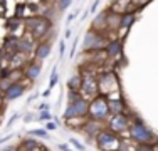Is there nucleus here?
Instances as JSON below:
<instances>
[{"label":"nucleus","mask_w":158,"mask_h":151,"mask_svg":"<svg viewBox=\"0 0 158 151\" xmlns=\"http://www.w3.org/2000/svg\"><path fill=\"white\" fill-rule=\"evenodd\" d=\"M130 136H131V139L136 141L140 146H153V143H155V133H153L140 118L131 119Z\"/></svg>","instance_id":"nucleus-1"},{"label":"nucleus","mask_w":158,"mask_h":151,"mask_svg":"<svg viewBox=\"0 0 158 151\" xmlns=\"http://www.w3.org/2000/svg\"><path fill=\"white\" fill-rule=\"evenodd\" d=\"M88 116H89V119L99 121V123H104V121H108L111 118L106 94H98L96 97H93V101H89V112H88Z\"/></svg>","instance_id":"nucleus-2"},{"label":"nucleus","mask_w":158,"mask_h":151,"mask_svg":"<svg viewBox=\"0 0 158 151\" xmlns=\"http://www.w3.org/2000/svg\"><path fill=\"white\" fill-rule=\"evenodd\" d=\"M24 27L31 35H34L35 39H40L49 32L51 29V20L46 17H29L24 20Z\"/></svg>","instance_id":"nucleus-3"},{"label":"nucleus","mask_w":158,"mask_h":151,"mask_svg":"<svg viewBox=\"0 0 158 151\" xmlns=\"http://www.w3.org/2000/svg\"><path fill=\"white\" fill-rule=\"evenodd\" d=\"M119 138L110 129H103L96 136V146L101 151H119Z\"/></svg>","instance_id":"nucleus-4"},{"label":"nucleus","mask_w":158,"mask_h":151,"mask_svg":"<svg viewBox=\"0 0 158 151\" xmlns=\"http://www.w3.org/2000/svg\"><path fill=\"white\" fill-rule=\"evenodd\" d=\"M106 39L103 37V34L101 32H96V30H89L88 34L84 35V42H82V47H84L86 52L93 51H104V47H106Z\"/></svg>","instance_id":"nucleus-5"},{"label":"nucleus","mask_w":158,"mask_h":151,"mask_svg":"<svg viewBox=\"0 0 158 151\" xmlns=\"http://www.w3.org/2000/svg\"><path fill=\"white\" fill-rule=\"evenodd\" d=\"M131 119H128L126 114H111V118L108 119V128L114 134H123L126 131H130Z\"/></svg>","instance_id":"nucleus-6"},{"label":"nucleus","mask_w":158,"mask_h":151,"mask_svg":"<svg viewBox=\"0 0 158 151\" xmlns=\"http://www.w3.org/2000/svg\"><path fill=\"white\" fill-rule=\"evenodd\" d=\"M98 91H99V84H98V81L94 77H93V74H86L82 76V84H81V92L84 94V96H94L98 94Z\"/></svg>","instance_id":"nucleus-7"},{"label":"nucleus","mask_w":158,"mask_h":151,"mask_svg":"<svg viewBox=\"0 0 158 151\" xmlns=\"http://www.w3.org/2000/svg\"><path fill=\"white\" fill-rule=\"evenodd\" d=\"M103 129H104L103 123H99V121H93V119H89L88 123H84V126L81 128V131L86 134V138H88V139H91V138L96 139V136L99 134Z\"/></svg>","instance_id":"nucleus-8"},{"label":"nucleus","mask_w":158,"mask_h":151,"mask_svg":"<svg viewBox=\"0 0 158 151\" xmlns=\"http://www.w3.org/2000/svg\"><path fill=\"white\" fill-rule=\"evenodd\" d=\"M71 106H73L74 109V114H76V118H84V116H88L89 112V101H86L84 97H79L77 101H74V103H71Z\"/></svg>","instance_id":"nucleus-9"},{"label":"nucleus","mask_w":158,"mask_h":151,"mask_svg":"<svg viewBox=\"0 0 158 151\" xmlns=\"http://www.w3.org/2000/svg\"><path fill=\"white\" fill-rule=\"evenodd\" d=\"M24 92H25L24 84H20V82H14V84L3 92V97H5V101H14V99H19Z\"/></svg>","instance_id":"nucleus-10"},{"label":"nucleus","mask_w":158,"mask_h":151,"mask_svg":"<svg viewBox=\"0 0 158 151\" xmlns=\"http://www.w3.org/2000/svg\"><path fill=\"white\" fill-rule=\"evenodd\" d=\"M99 88H103L104 91H106V96H110L111 92V88H118V81H116V76L114 74H103V77H101L99 81Z\"/></svg>","instance_id":"nucleus-11"},{"label":"nucleus","mask_w":158,"mask_h":151,"mask_svg":"<svg viewBox=\"0 0 158 151\" xmlns=\"http://www.w3.org/2000/svg\"><path fill=\"white\" fill-rule=\"evenodd\" d=\"M40 71H42V64H40L39 60H37V62H31L27 67H25L24 76L29 79V81H35V79H39Z\"/></svg>","instance_id":"nucleus-12"},{"label":"nucleus","mask_w":158,"mask_h":151,"mask_svg":"<svg viewBox=\"0 0 158 151\" xmlns=\"http://www.w3.org/2000/svg\"><path fill=\"white\" fill-rule=\"evenodd\" d=\"M121 47H123L121 40H110L104 47V52H106L108 57H118L121 54Z\"/></svg>","instance_id":"nucleus-13"},{"label":"nucleus","mask_w":158,"mask_h":151,"mask_svg":"<svg viewBox=\"0 0 158 151\" xmlns=\"http://www.w3.org/2000/svg\"><path fill=\"white\" fill-rule=\"evenodd\" d=\"M108 106H110L111 114H125V103H123L121 97H118V99L108 97Z\"/></svg>","instance_id":"nucleus-14"},{"label":"nucleus","mask_w":158,"mask_h":151,"mask_svg":"<svg viewBox=\"0 0 158 151\" xmlns=\"http://www.w3.org/2000/svg\"><path fill=\"white\" fill-rule=\"evenodd\" d=\"M35 51V45H34L32 40L25 39V37H19L17 39V52H22V54H29V52Z\"/></svg>","instance_id":"nucleus-15"},{"label":"nucleus","mask_w":158,"mask_h":151,"mask_svg":"<svg viewBox=\"0 0 158 151\" xmlns=\"http://www.w3.org/2000/svg\"><path fill=\"white\" fill-rule=\"evenodd\" d=\"M34 54H35V59L39 60V62H40V60H44V59H47L49 54H51V44H49V42H40L35 47Z\"/></svg>","instance_id":"nucleus-16"},{"label":"nucleus","mask_w":158,"mask_h":151,"mask_svg":"<svg viewBox=\"0 0 158 151\" xmlns=\"http://www.w3.org/2000/svg\"><path fill=\"white\" fill-rule=\"evenodd\" d=\"M20 149L22 151H37V149H40V143L32 138H25L20 145Z\"/></svg>","instance_id":"nucleus-17"},{"label":"nucleus","mask_w":158,"mask_h":151,"mask_svg":"<svg viewBox=\"0 0 158 151\" xmlns=\"http://www.w3.org/2000/svg\"><path fill=\"white\" fill-rule=\"evenodd\" d=\"M81 84H82V76L79 74H74L67 81V88H69V91H74V92H81Z\"/></svg>","instance_id":"nucleus-18"},{"label":"nucleus","mask_w":158,"mask_h":151,"mask_svg":"<svg viewBox=\"0 0 158 151\" xmlns=\"http://www.w3.org/2000/svg\"><path fill=\"white\" fill-rule=\"evenodd\" d=\"M135 22V15L131 14V12H126V14H123L121 15V20H119V27L121 29H126V27H130L131 24Z\"/></svg>","instance_id":"nucleus-19"},{"label":"nucleus","mask_w":158,"mask_h":151,"mask_svg":"<svg viewBox=\"0 0 158 151\" xmlns=\"http://www.w3.org/2000/svg\"><path fill=\"white\" fill-rule=\"evenodd\" d=\"M12 67H17V66H20V60H25V54H22V52H15V54L12 55Z\"/></svg>","instance_id":"nucleus-20"},{"label":"nucleus","mask_w":158,"mask_h":151,"mask_svg":"<svg viewBox=\"0 0 158 151\" xmlns=\"http://www.w3.org/2000/svg\"><path fill=\"white\" fill-rule=\"evenodd\" d=\"M12 84H14V82L10 81L9 77H3V79H0V92H5V91L9 89Z\"/></svg>","instance_id":"nucleus-21"},{"label":"nucleus","mask_w":158,"mask_h":151,"mask_svg":"<svg viewBox=\"0 0 158 151\" xmlns=\"http://www.w3.org/2000/svg\"><path fill=\"white\" fill-rule=\"evenodd\" d=\"M69 143L74 146V148H76V151H86V145H82V143L79 141L77 138H71Z\"/></svg>","instance_id":"nucleus-22"},{"label":"nucleus","mask_w":158,"mask_h":151,"mask_svg":"<svg viewBox=\"0 0 158 151\" xmlns=\"http://www.w3.org/2000/svg\"><path fill=\"white\" fill-rule=\"evenodd\" d=\"M71 3H73V0H59L57 2V10L59 12H64V10H67L71 7Z\"/></svg>","instance_id":"nucleus-23"},{"label":"nucleus","mask_w":158,"mask_h":151,"mask_svg":"<svg viewBox=\"0 0 158 151\" xmlns=\"http://www.w3.org/2000/svg\"><path fill=\"white\" fill-rule=\"evenodd\" d=\"M37 121H52V114L49 111H39Z\"/></svg>","instance_id":"nucleus-24"},{"label":"nucleus","mask_w":158,"mask_h":151,"mask_svg":"<svg viewBox=\"0 0 158 151\" xmlns=\"http://www.w3.org/2000/svg\"><path fill=\"white\" fill-rule=\"evenodd\" d=\"M57 81H59V76H57V72H56V69H54V71H52V74H51V81H49V89L56 88Z\"/></svg>","instance_id":"nucleus-25"},{"label":"nucleus","mask_w":158,"mask_h":151,"mask_svg":"<svg viewBox=\"0 0 158 151\" xmlns=\"http://www.w3.org/2000/svg\"><path fill=\"white\" fill-rule=\"evenodd\" d=\"M79 97H81V92H74V91H69V92H67V101H69V104L74 103V101H77Z\"/></svg>","instance_id":"nucleus-26"},{"label":"nucleus","mask_w":158,"mask_h":151,"mask_svg":"<svg viewBox=\"0 0 158 151\" xmlns=\"http://www.w3.org/2000/svg\"><path fill=\"white\" fill-rule=\"evenodd\" d=\"M31 134L32 136H37V138H49V134H47L46 129H32Z\"/></svg>","instance_id":"nucleus-27"},{"label":"nucleus","mask_w":158,"mask_h":151,"mask_svg":"<svg viewBox=\"0 0 158 151\" xmlns=\"http://www.w3.org/2000/svg\"><path fill=\"white\" fill-rule=\"evenodd\" d=\"M44 129H46V131H54V129H57V123H56V121H47Z\"/></svg>","instance_id":"nucleus-28"},{"label":"nucleus","mask_w":158,"mask_h":151,"mask_svg":"<svg viewBox=\"0 0 158 151\" xmlns=\"http://www.w3.org/2000/svg\"><path fill=\"white\" fill-rule=\"evenodd\" d=\"M79 10H81V9H79ZM79 10H76V12H73V14H69V15H67V18H66V24H71V22H73L74 18H76V15L79 14Z\"/></svg>","instance_id":"nucleus-29"},{"label":"nucleus","mask_w":158,"mask_h":151,"mask_svg":"<svg viewBox=\"0 0 158 151\" xmlns=\"http://www.w3.org/2000/svg\"><path fill=\"white\" fill-rule=\"evenodd\" d=\"M17 119H19V114H14L12 118L9 119V123H7V128H10V126H12V124H14V123H15V121H17Z\"/></svg>","instance_id":"nucleus-30"},{"label":"nucleus","mask_w":158,"mask_h":151,"mask_svg":"<svg viewBox=\"0 0 158 151\" xmlns=\"http://www.w3.org/2000/svg\"><path fill=\"white\" fill-rule=\"evenodd\" d=\"M64 49H66V42H64V39L61 40V44H59V54L64 55Z\"/></svg>","instance_id":"nucleus-31"},{"label":"nucleus","mask_w":158,"mask_h":151,"mask_svg":"<svg viewBox=\"0 0 158 151\" xmlns=\"http://www.w3.org/2000/svg\"><path fill=\"white\" fill-rule=\"evenodd\" d=\"M98 5H99V0H94V3L91 5V9H89V12H91V14H94V12H96V9H98Z\"/></svg>","instance_id":"nucleus-32"},{"label":"nucleus","mask_w":158,"mask_h":151,"mask_svg":"<svg viewBox=\"0 0 158 151\" xmlns=\"http://www.w3.org/2000/svg\"><path fill=\"white\" fill-rule=\"evenodd\" d=\"M76 45H77V39H74V42H73V49H71V57H74V54H76Z\"/></svg>","instance_id":"nucleus-33"},{"label":"nucleus","mask_w":158,"mask_h":151,"mask_svg":"<svg viewBox=\"0 0 158 151\" xmlns=\"http://www.w3.org/2000/svg\"><path fill=\"white\" fill-rule=\"evenodd\" d=\"M34 119H37V118H34L32 114H25V116H24V121H25V123H31V121H34Z\"/></svg>","instance_id":"nucleus-34"},{"label":"nucleus","mask_w":158,"mask_h":151,"mask_svg":"<svg viewBox=\"0 0 158 151\" xmlns=\"http://www.w3.org/2000/svg\"><path fill=\"white\" fill-rule=\"evenodd\" d=\"M59 149H61V151H74V149H71L67 145H62V143L59 145Z\"/></svg>","instance_id":"nucleus-35"},{"label":"nucleus","mask_w":158,"mask_h":151,"mask_svg":"<svg viewBox=\"0 0 158 151\" xmlns=\"http://www.w3.org/2000/svg\"><path fill=\"white\" fill-rule=\"evenodd\" d=\"M9 139H12V134H7V136H3V138H0V145H3V143L9 141Z\"/></svg>","instance_id":"nucleus-36"},{"label":"nucleus","mask_w":158,"mask_h":151,"mask_svg":"<svg viewBox=\"0 0 158 151\" xmlns=\"http://www.w3.org/2000/svg\"><path fill=\"white\" fill-rule=\"evenodd\" d=\"M71 34H73V32H71V29H67V30H66V34H64V39L67 40V39L71 37Z\"/></svg>","instance_id":"nucleus-37"},{"label":"nucleus","mask_w":158,"mask_h":151,"mask_svg":"<svg viewBox=\"0 0 158 151\" xmlns=\"http://www.w3.org/2000/svg\"><path fill=\"white\" fill-rule=\"evenodd\" d=\"M3 151H17L15 146H7V148H3Z\"/></svg>","instance_id":"nucleus-38"},{"label":"nucleus","mask_w":158,"mask_h":151,"mask_svg":"<svg viewBox=\"0 0 158 151\" xmlns=\"http://www.w3.org/2000/svg\"><path fill=\"white\" fill-rule=\"evenodd\" d=\"M152 151H158V141L153 143V146H152Z\"/></svg>","instance_id":"nucleus-39"},{"label":"nucleus","mask_w":158,"mask_h":151,"mask_svg":"<svg viewBox=\"0 0 158 151\" xmlns=\"http://www.w3.org/2000/svg\"><path fill=\"white\" fill-rule=\"evenodd\" d=\"M49 94H51V89H47V91H44V94H42V96H44V97H47V96H49Z\"/></svg>","instance_id":"nucleus-40"},{"label":"nucleus","mask_w":158,"mask_h":151,"mask_svg":"<svg viewBox=\"0 0 158 151\" xmlns=\"http://www.w3.org/2000/svg\"><path fill=\"white\" fill-rule=\"evenodd\" d=\"M3 99H5V97H2V96H0V106H2V103H3Z\"/></svg>","instance_id":"nucleus-41"}]
</instances>
